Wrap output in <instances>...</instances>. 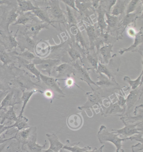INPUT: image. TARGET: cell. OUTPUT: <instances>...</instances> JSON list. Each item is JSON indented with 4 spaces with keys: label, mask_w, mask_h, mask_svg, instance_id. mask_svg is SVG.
Returning <instances> with one entry per match:
<instances>
[{
    "label": "cell",
    "mask_w": 143,
    "mask_h": 152,
    "mask_svg": "<svg viewBox=\"0 0 143 152\" xmlns=\"http://www.w3.org/2000/svg\"><path fill=\"white\" fill-rule=\"evenodd\" d=\"M9 129H10L9 126H6L5 124H0V135L3 132H4L5 130Z\"/></svg>",
    "instance_id": "c3c4849f"
},
{
    "label": "cell",
    "mask_w": 143,
    "mask_h": 152,
    "mask_svg": "<svg viewBox=\"0 0 143 152\" xmlns=\"http://www.w3.org/2000/svg\"><path fill=\"white\" fill-rule=\"evenodd\" d=\"M127 33L128 35L131 37H135L136 34L135 30L133 28H128L127 31Z\"/></svg>",
    "instance_id": "7dc6e473"
},
{
    "label": "cell",
    "mask_w": 143,
    "mask_h": 152,
    "mask_svg": "<svg viewBox=\"0 0 143 152\" xmlns=\"http://www.w3.org/2000/svg\"><path fill=\"white\" fill-rule=\"evenodd\" d=\"M29 120L26 117L22 116L17 118V120L14 122V124L9 125V128H16L17 131H21L29 128Z\"/></svg>",
    "instance_id": "4316f807"
},
{
    "label": "cell",
    "mask_w": 143,
    "mask_h": 152,
    "mask_svg": "<svg viewBox=\"0 0 143 152\" xmlns=\"http://www.w3.org/2000/svg\"><path fill=\"white\" fill-rule=\"evenodd\" d=\"M21 58H23L27 62L32 63V61L35 58L36 56L33 54L32 52H30L28 50L24 51L19 54Z\"/></svg>",
    "instance_id": "f35d334b"
},
{
    "label": "cell",
    "mask_w": 143,
    "mask_h": 152,
    "mask_svg": "<svg viewBox=\"0 0 143 152\" xmlns=\"http://www.w3.org/2000/svg\"><path fill=\"white\" fill-rule=\"evenodd\" d=\"M87 101L81 106L79 107V110L94 109L95 106L97 107V108L100 110L101 106L103 104V96L98 90H92L91 92H86Z\"/></svg>",
    "instance_id": "277c9868"
},
{
    "label": "cell",
    "mask_w": 143,
    "mask_h": 152,
    "mask_svg": "<svg viewBox=\"0 0 143 152\" xmlns=\"http://www.w3.org/2000/svg\"><path fill=\"white\" fill-rule=\"evenodd\" d=\"M40 79L41 80L43 81L44 83L52 91L57 92L60 94L61 97L65 96V94L64 93L63 91L60 87L59 85L57 83V81L58 79L52 77L50 76H46L43 74H40Z\"/></svg>",
    "instance_id": "30bf717a"
},
{
    "label": "cell",
    "mask_w": 143,
    "mask_h": 152,
    "mask_svg": "<svg viewBox=\"0 0 143 152\" xmlns=\"http://www.w3.org/2000/svg\"><path fill=\"white\" fill-rule=\"evenodd\" d=\"M32 13L37 18H38L39 20L41 22L45 23L49 25L52 26L53 27L56 28L53 25V23L49 18L46 9H43L41 8H39L36 10L32 11Z\"/></svg>",
    "instance_id": "ffe728a7"
},
{
    "label": "cell",
    "mask_w": 143,
    "mask_h": 152,
    "mask_svg": "<svg viewBox=\"0 0 143 152\" xmlns=\"http://www.w3.org/2000/svg\"><path fill=\"white\" fill-rule=\"evenodd\" d=\"M78 145V143H75L72 145H64L63 149L70 152H85L91 150V148L89 146L80 147Z\"/></svg>",
    "instance_id": "4dcf8cb0"
},
{
    "label": "cell",
    "mask_w": 143,
    "mask_h": 152,
    "mask_svg": "<svg viewBox=\"0 0 143 152\" xmlns=\"http://www.w3.org/2000/svg\"><path fill=\"white\" fill-rule=\"evenodd\" d=\"M68 52L71 58L74 61H77L79 58H80V60H82L81 55L80 52L74 47H71L70 48H69Z\"/></svg>",
    "instance_id": "ab89813d"
},
{
    "label": "cell",
    "mask_w": 143,
    "mask_h": 152,
    "mask_svg": "<svg viewBox=\"0 0 143 152\" xmlns=\"http://www.w3.org/2000/svg\"><path fill=\"white\" fill-rule=\"evenodd\" d=\"M97 136L100 143L104 144L107 142H111L116 146V152H124L122 149V142L130 140L129 137L121 138L118 134L109 132L104 125H102L98 132Z\"/></svg>",
    "instance_id": "6da1fadb"
},
{
    "label": "cell",
    "mask_w": 143,
    "mask_h": 152,
    "mask_svg": "<svg viewBox=\"0 0 143 152\" xmlns=\"http://www.w3.org/2000/svg\"><path fill=\"white\" fill-rule=\"evenodd\" d=\"M85 28H86L87 36L89 38L90 45L91 47H92V45H94V42L96 40V39H97L98 36L97 34L98 32H97L95 28L91 25H87L86 27H85Z\"/></svg>",
    "instance_id": "f546056e"
},
{
    "label": "cell",
    "mask_w": 143,
    "mask_h": 152,
    "mask_svg": "<svg viewBox=\"0 0 143 152\" xmlns=\"http://www.w3.org/2000/svg\"><path fill=\"white\" fill-rule=\"evenodd\" d=\"M113 47L114 45L111 44H106L100 49V52L102 56L104 61L106 64L109 63L110 59L111 58V52Z\"/></svg>",
    "instance_id": "83f0119b"
},
{
    "label": "cell",
    "mask_w": 143,
    "mask_h": 152,
    "mask_svg": "<svg viewBox=\"0 0 143 152\" xmlns=\"http://www.w3.org/2000/svg\"><path fill=\"white\" fill-rule=\"evenodd\" d=\"M143 43V28H141L139 32L137 33L135 37L134 42L130 47H128L127 49H121L119 52V54L122 55L125 52L132 51L133 49H136L139 45Z\"/></svg>",
    "instance_id": "484cf974"
},
{
    "label": "cell",
    "mask_w": 143,
    "mask_h": 152,
    "mask_svg": "<svg viewBox=\"0 0 143 152\" xmlns=\"http://www.w3.org/2000/svg\"><path fill=\"white\" fill-rule=\"evenodd\" d=\"M24 65L26 68L32 74L35 75L36 78L37 79L38 81H41L40 76L41 72L36 67L35 65L33 63L25 64H24Z\"/></svg>",
    "instance_id": "d590c367"
},
{
    "label": "cell",
    "mask_w": 143,
    "mask_h": 152,
    "mask_svg": "<svg viewBox=\"0 0 143 152\" xmlns=\"http://www.w3.org/2000/svg\"><path fill=\"white\" fill-rule=\"evenodd\" d=\"M142 94V85H141L135 90L130 91L129 94L126 97V111L123 117L125 118L128 117L133 106L140 100Z\"/></svg>",
    "instance_id": "8992f818"
},
{
    "label": "cell",
    "mask_w": 143,
    "mask_h": 152,
    "mask_svg": "<svg viewBox=\"0 0 143 152\" xmlns=\"http://www.w3.org/2000/svg\"><path fill=\"white\" fill-rule=\"evenodd\" d=\"M32 17L27 14H20L19 16L17 18V20L12 26L17 25H22L26 26L32 20Z\"/></svg>",
    "instance_id": "d6a6232c"
},
{
    "label": "cell",
    "mask_w": 143,
    "mask_h": 152,
    "mask_svg": "<svg viewBox=\"0 0 143 152\" xmlns=\"http://www.w3.org/2000/svg\"><path fill=\"white\" fill-rule=\"evenodd\" d=\"M137 15V13H131V14H126L125 17L123 18L122 22L120 23L121 26L125 27L130 23L133 22Z\"/></svg>",
    "instance_id": "74e56055"
},
{
    "label": "cell",
    "mask_w": 143,
    "mask_h": 152,
    "mask_svg": "<svg viewBox=\"0 0 143 152\" xmlns=\"http://www.w3.org/2000/svg\"><path fill=\"white\" fill-rule=\"evenodd\" d=\"M6 144L3 143H0V152H2L3 150L6 147Z\"/></svg>",
    "instance_id": "db71d44e"
},
{
    "label": "cell",
    "mask_w": 143,
    "mask_h": 152,
    "mask_svg": "<svg viewBox=\"0 0 143 152\" xmlns=\"http://www.w3.org/2000/svg\"><path fill=\"white\" fill-rule=\"evenodd\" d=\"M4 39L8 50L11 51L13 48L18 46V43L15 36L12 35L5 36Z\"/></svg>",
    "instance_id": "1f68e13d"
},
{
    "label": "cell",
    "mask_w": 143,
    "mask_h": 152,
    "mask_svg": "<svg viewBox=\"0 0 143 152\" xmlns=\"http://www.w3.org/2000/svg\"><path fill=\"white\" fill-rule=\"evenodd\" d=\"M18 11L20 14H24L27 12L32 11L38 9L32 3L31 1L26 0H17Z\"/></svg>",
    "instance_id": "d6986e66"
},
{
    "label": "cell",
    "mask_w": 143,
    "mask_h": 152,
    "mask_svg": "<svg viewBox=\"0 0 143 152\" xmlns=\"http://www.w3.org/2000/svg\"><path fill=\"white\" fill-rule=\"evenodd\" d=\"M104 147V145L102 146L100 148L97 149V148H95L92 151H91V150H89V151H87L85 152H102V149Z\"/></svg>",
    "instance_id": "816d5d0a"
},
{
    "label": "cell",
    "mask_w": 143,
    "mask_h": 152,
    "mask_svg": "<svg viewBox=\"0 0 143 152\" xmlns=\"http://www.w3.org/2000/svg\"><path fill=\"white\" fill-rule=\"evenodd\" d=\"M21 35L18 38V41L17 42L18 47L20 48L21 52L24 51L25 49L32 52V51H34L35 45L37 42L33 39L27 35L25 32Z\"/></svg>",
    "instance_id": "7c38bea8"
},
{
    "label": "cell",
    "mask_w": 143,
    "mask_h": 152,
    "mask_svg": "<svg viewBox=\"0 0 143 152\" xmlns=\"http://www.w3.org/2000/svg\"><path fill=\"white\" fill-rule=\"evenodd\" d=\"M44 95L46 98L48 99H52L53 97V93L50 90H47L44 92Z\"/></svg>",
    "instance_id": "681fc988"
},
{
    "label": "cell",
    "mask_w": 143,
    "mask_h": 152,
    "mask_svg": "<svg viewBox=\"0 0 143 152\" xmlns=\"http://www.w3.org/2000/svg\"><path fill=\"white\" fill-rule=\"evenodd\" d=\"M86 59L88 61L89 65L92 66L93 69L97 70L99 63L97 54H86Z\"/></svg>",
    "instance_id": "8d00e7d4"
},
{
    "label": "cell",
    "mask_w": 143,
    "mask_h": 152,
    "mask_svg": "<svg viewBox=\"0 0 143 152\" xmlns=\"http://www.w3.org/2000/svg\"><path fill=\"white\" fill-rule=\"evenodd\" d=\"M78 28L77 27L76 24L71 25L70 27V31L72 34L74 36H76L78 32Z\"/></svg>",
    "instance_id": "bcb514c9"
},
{
    "label": "cell",
    "mask_w": 143,
    "mask_h": 152,
    "mask_svg": "<svg viewBox=\"0 0 143 152\" xmlns=\"http://www.w3.org/2000/svg\"><path fill=\"white\" fill-rule=\"evenodd\" d=\"M105 16H106L105 20L107 26H108L110 28H114L117 26L118 22L117 16H113L108 13H106Z\"/></svg>",
    "instance_id": "e575fe53"
},
{
    "label": "cell",
    "mask_w": 143,
    "mask_h": 152,
    "mask_svg": "<svg viewBox=\"0 0 143 152\" xmlns=\"http://www.w3.org/2000/svg\"><path fill=\"white\" fill-rule=\"evenodd\" d=\"M46 9L52 22L64 23L66 21V13L60 8L59 1H49Z\"/></svg>",
    "instance_id": "3957f363"
},
{
    "label": "cell",
    "mask_w": 143,
    "mask_h": 152,
    "mask_svg": "<svg viewBox=\"0 0 143 152\" xmlns=\"http://www.w3.org/2000/svg\"><path fill=\"white\" fill-rule=\"evenodd\" d=\"M37 130L36 127H29L27 129H24V130H21V131H17L16 134L15 136L11 138L5 140L2 142V143L4 142L7 141V140H10L16 139L17 141H19L21 143H23V144H26L27 142L29 139L30 137L32 134L33 132H34L35 130Z\"/></svg>",
    "instance_id": "4fadbf2b"
},
{
    "label": "cell",
    "mask_w": 143,
    "mask_h": 152,
    "mask_svg": "<svg viewBox=\"0 0 143 152\" xmlns=\"http://www.w3.org/2000/svg\"><path fill=\"white\" fill-rule=\"evenodd\" d=\"M73 66L75 69L74 75L76 76L79 80L86 82L88 85L90 86L92 90H93L94 89L91 87V85H94L98 88V86L96 84L95 82L91 80L89 73L87 71L86 69L83 66L79 63L78 60L76 61L74 64H73Z\"/></svg>",
    "instance_id": "9c48e42d"
},
{
    "label": "cell",
    "mask_w": 143,
    "mask_h": 152,
    "mask_svg": "<svg viewBox=\"0 0 143 152\" xmlns=\"http://www.w3.org/2000/svg\"><path fill=\"white\" fill-rule=\"evenodd\" d=\"M11 60V56L9 53L0 50V61L2 62L3 65L9 63Z\"/></svg>",
    "instance_id": "7bdbcfd3"
},
{
    "label": "cell",
    "mask_w": 143,
    "mask_h": 152,
    "mask_svg": "<svg viewBox=\"0 0 143 152\" xmlns=\"http://www.w3.org/2000/svg\"><path fill=\"white\" fill-rule=\"evenodd\" d=\"M36 130L33 132L26 143L28 149L30 152H42L47 145V142L46 140L45 141V144L43 145H40L37 143L38 135Z\"/></svg>",
    "instance_id": "5bb4252c"
},
{
    "label": "cell",
    "mask_w": 143,
    "mask_h": 152,
    "mask_svg": "<svg viewBox=\"0 0 143 152\" xmlns=\"http://www.w3.org/2000/svg\"><path fill=\"white\" fill-rule=\"evenodd\" d=\"M96 72L98 73L102 74L105 75L110 80L115 79L114 75L108 69L107 66L105 64H102L101 63L99 62Z\"/></svg>",
    "instance_id": "836d02e7"
},
{
    "label": "cell",
    "mask_w": 143,
    "mask_h": 152,
    "mask_svg": "<svg viewBox=\"0 0 143 152\" xmlns=\"http://www.w3.org/2000/svg\"><path fill=\"white\" fill-rule=\"evenodd\" d=\"M66 11L67 13V16L69 24L71 25L72 24H77V20H76L75 16L73 14L72 10L67 5H66Z\"/></svg>",
    "instance_id": "b9f144b4"
},
{
    "label": "cell",
    "mask_w": 143,
    "mask_h": 152,
    "mask_svg": "<svg viewBox=\"0 0 143 152\" xmlns=\"http://www.w3.org/2000/svg\"><path fill=\"white\" fill-rule=\"evenodd\" d=\"M49 25L37 20H32L26 25L24 32L32 39H35L42 30L48 29Z\"/></svg>",
    "instance_id": "52a82bcc"
},
{
    "label": "cell",
    "mask_w": 143,
    "mask_h": 152,
    "mask_svg": "<svg viewBox=\"0 0 143 152\" xmlns=\"http://www.w3.org/2000/svg\"><path fill=\"white\" fill-rule=\"evenodd\" d=\"M100 110L102 115L104 117H108L111 115H116L120 114L121 115L119 116L121 117L125 114L126 108H122L118 105L117 102H114L113 101L110 100V103L109 106L106 107L103 104L101 106Z\"/></svg>",
    "instance_id": "ba28073f"
},
{
    "label": "cell",
    "mask_w": 143,
    "mask_h": 152,
    "mask_svg": "<svg viewBox=\"0 0 143 152\" xmlns=\"http://www.w3.org/2000/svg\"><path fill=\"white\" fill-rule=\"evenodd\" d=\"M20 15L17 9L13 8L11 11L7 13L5 18L6 27L7 31L9 33V26L10 25L13 24L17 20L18 16Z\"/></svg>",
    "instance_id": "603a6c76"
},
{
    "label": "cell",
    "mask_w": 143,
    "mask_h": 152,
    "mask_svg": "<svg viewBox=\"0 0 143 152\" xmlns=\"http://www.w3.org/2000/svg\"><path fill=\"white\" fill-rule=\"evenodd\" d=\"M82 113L72 114L69 115L66 119V124L71 130L77 131L82 128L84 125V119Z\"/></svg>",
    "instance_id": "8fae6325"
},
{
    "label": "cell",
    "mask_w": 143,
    "mask_h": 152,
    "mask_svg": "<svg viewBox=\"0 0 143 152\" xmlns=\"http://www.w3.org/2000/svg\"><path fill=\"white\" fill-rule=\"evenodd\" d=\"M16 99L14 91L9 92L1 102L0 111L8 107H14L15 104H19L16 102Z\"/></svg>",
    "instance_id": "44dd1931"
},
{
    "label": "cell",
    "mask_w": 143,
    "mask_h": 152,
    "mask_svg": "<svg viewBox=\"0 0 143 152\" xmlns=\"http://www.w3.org/2000/svg\"><path fill=\"white\" fill-rule=\"evenodd\" d=\"M55 71L57 73V76L55 78L58 79L60 77H70L72 74L74 75L75 69L72 66L67 63L60 64L54 68Z\"/></svg>",
    "instance_id": "9a60e30c"
},
{
    "label": "cell",
    "mask_w": 143,
    "mask_h": 152,
    "mask_svg": "<svg viewBox=\"0 0 143 152\" xmlns=\"http://www.w3.org/2000/svg\"><path fill=\"white\" fill-rule=\"evenodd\" d=\"M117 96V103L120 107L126 108V98L123 95L116 94Z\"/></svg>",
    "instance_id": "ee69618b"
},
{
    "label": "cell",
    "mask_w": 143,
    "mask_h": 152,
    "mask_svg": "<svg viewBox=\"0 0 143 152\" xmlns=\"http://www.w3.org/2000/svg\"><path fill=\"white\" fill-rule=\"evenodd\" d=\"M61 1L63 2L64 3H65L66 4V5H67L68 7L72 8L75 11H77V12H79L77 9V7H76L75 1H74V0H62Z\"/></svg>",
    "instance_id": "f6af8a7d"
},
{
    "label": "cell",
    "mask_w": 143,
    "mask_h": 152,
    "mask_svg": "<svg viewBox=\"0 0 143 152\" xmlns=\"http://www.w3.org/2000/svg\"><path fill=\"white\" fill-rule=\"evenodd\" d=\"M60 62V60L58 59H42L38 56H36L35 58L32 61V63L35 65L36 67L39 71L47 73L48 76L51 75L52 69L57 66Z\"/></svg>",
    "instance_id": "5b68a950"
},
{
    "label": "cell",
    "mask_w": 143,
    "mask_h": 152,
    "mask_svg": "<svg viewBox=\"0 0 143 152\" xmlns=\"http://www.w3.org/2000/svg\"><path fill=\"white\" fill-rule=\"evenodd\" d=\"M2 110H3L0 113V118L1 119L0 124H4V122L6 120L9 121L8 123L12 121L15 122L17 120L18 116H16L14 107H10L9 110L4 109Z\"/></svg>",
    "instance_id": "ac0fdd59"
},
{
    "label": "cell",
    "mask_w": 143,
    "mask_h": 152,
    "mask_svg": "<svg viewBox=\"0 0 143 152\" xmlns=\"http://www.w3.org/2000/svg\"><path fill=\"white\" fill-rule=\"evenodd\" d=\"M143 74V72L142 70L140 75L136 80H131L129 77H128V76H125L123 78V81H125V82L129 84L130 87L131 88V90H135L140 86L142 85Z\"/></svg>",
    "instance_id": "f1b7e54d"
},
{
    "label": "cell",
    "mask_w": 143,
    "mask_h": 152,
    "mask_svg": "<svg viewBox=\"0 0 143 152\" xmlns=\"http://www.w3.org/2000/svg\"><path fill=\"white\" fill-rule=\"evenodd\" d=\"M96 11L98 14L97 25L100 30L101 35H102L104 31L106 30L107 27L105 18V14L106 12L102 9L100 6H99Z\"/></svg>",
    "instance_id": "d4e9b609"
},
{
    "label": "cell",
    "mask_w": 143,
    "mask_h": 152,
    "mask_svg": "<svg viewBox=\"0 0 143 152\" xmlns=\"http://www.w3.org/2000/svg\"><path fill=\"white\" fill-rule=\"evenodd\" d=\"M37 92L43 93V92L41 91L36 90V89L31 90V91H24L22 92V96L21 97V100L22 102V106L21 110L20 113H19V115L18 116V117L23 116V113H24V110H25L26 107L28 102L29 101V99H30L32 96Z\"/></svg>",
    "instance_id": "7402d4cb"
},
{
    "label": "cell",
    "mask_w": 143,
    "mask_h": 152,
    "mask_svg": "<svg viewBox=\"0 0 143 152\" xmlns=\"http://www.w3.org/2000/svg\"><path fill=\"white\" fill-rule=\"evenodd\" d=\"M139 1L138 0H132L128 3L127 7L126 14H131L134 12L136 9L137 6Z\"/></svg>",
    "instance_id": "60d3db41"
},
{
    "label": "cell",
    "mask_w": 143,
    "mask_h": 152,
    "mask_svg": "<svg viewBox=\"0 0 143 152\" xmlns=\"http://www.w3.org/2000/svg\"><path fill=\"white\" fill-rule=\"evenodd\" d=\"M46 136L50 143L49 149L53 152H59L62 149L64 145L60 142L56 134H46Z\"/></svg>",
    "instance_id": "e0dca14e"
},
{
    "label": "cell",
    "mask_w": 143,
    "mask_h": 152,
    "mask_svg": "<svg viewBox=\"0 0 143 152\" xmlns=\"http://www.w3.org/2000/svg\"><path fill=\"white\" fill-rule=\"evenodd\" d=\"M120 120L124 124L125 127L118 130H112V131H114L112 132L118 134L120 137H123V138H127L143 132V127L140 128L138 127L139 125H143V122L135 123H127L122 116L120 117Z\"/></svg>",
    "instance_id": "7a4b0ae2"
},
{
    "label": "cell",
    "mask_w": 143,
    "mask_h": 152,
    "mask_svg": "<svg viewBox=\"0 0 143 152\" xmlns=\"http://www.w3.org/2000/svg\"><path fill=\"white\" fill-rule=\"evenodd\" d=\"M11 4V2L7 0H0V6L4 5H10Z\"/></svg>",
    "instance_id": "f5cc1de1"
},
{
    "label": "cell",
    "mask_w": 143,
    "mask_h": 152,
    "mask_svg": "<svg viewBox=\"0 0 143 152\" xmlns=\"http://www.w3.org/2000/svg\"><path fill=\"white\" fill-rule=\"evenodd\" d=\"M3 90V86L1 83L0 82V90Z\"/></svg>",
    "instance_id": "11a10c76"
},
{
    "label": "cell",
    "mask_w": 143,
    "mask_h": 152,
    "mask_svg": "<svg viewBox=\"0 0 143 152\" xmlns=\"http://www.w3.org/2000/svg\"></svg>",
    "instance_id": "9f6ffc18"
},
{
    "label": "cell",
    "mask_w": 143,
    "mask_h": 152,
    "mask_svg": "<svg viewBox=\"0 0 143 152\" xmlns=\"http://www.w3.org/2000/svg\"><path fill=\"white\" fill-rule=\"evenodd\" d=\"M50 46L47 42L40 41L36 43L34 52L37 56L40 58L46 57L50 52Z\"/></svg>",
    "instance_id": "2e32d148"
},
{
    "label": "cell",
    "mask_w": 143,
    "mask_h": 152,
    "mask_svg": "<svg viewBox=\"0 0 143 152\" xmlns=\"http://www.w3.org/2000/svg\"><path fill=\"white\" fill-rule=\"evenodd\" d=\"M66 85L67 87H71L74 85V80L70 77L68 78L66 80Z\"/></svg>",
    "instance_id": "f907efd6"
},
{
    "label": "cell",
    "mask_w": 143,
    "mask_h": 152,
    "mask_svg": "<svg viewBox=\"0 0 143 152\" xmlns=\"http://www.w3.org/2000/svg\"><path fill=\"white\" fill-rule=\"evenodd\" d=\"M129 1H130L120 0L117 1L116 4L113 7L111 15L117 16L123 14L125 9L127 8Z\"/></svg>",
    "instance_id": "cb8c5ba5"
}]
</instances>
